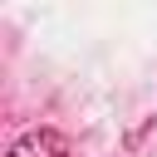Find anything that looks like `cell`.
<instances>
[{"label": "cell", "mask_w": 157, "mask_h": 157, "mask_svg": "<svg viewBox=\"0 0 157 157\" xmlns=\"http://www.w3.org/2000/svg\"><path fill=\"white\" fill-rule=\"evenodd\" d=\"M69 152V142L54 132V128H39V132H25L15 147H10V157H64Z\"/></svg>", "instance_id": "1"}]
</instances>
